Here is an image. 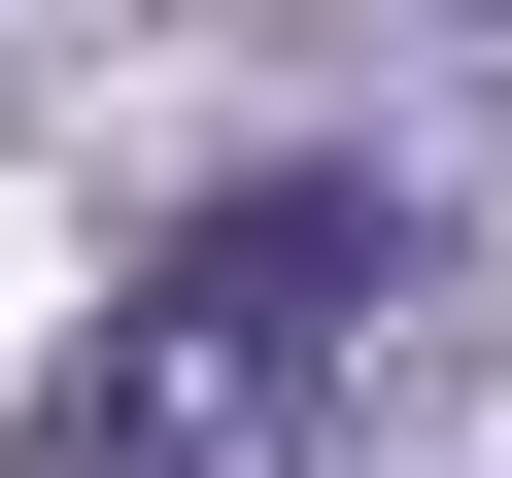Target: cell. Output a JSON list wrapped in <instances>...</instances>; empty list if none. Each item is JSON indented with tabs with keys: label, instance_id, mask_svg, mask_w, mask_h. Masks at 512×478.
<instances>
[{
	"label": "cell",
	"instance_id": "cell-1",
	"mask_svg": "<svg viewBox=\"0 0 512 478\" xmlns=\"http://www.w3.org/2000/svg\"><path fill=\"white\" fill-rule=\"evenodd\" d=\"M376 342H410V205L376 171H239L171 274L69 342L35 478H342L376 444Z\"/></svg>",
	"mask_w": 512,
	"mask_h": 478
}]
</instances>
